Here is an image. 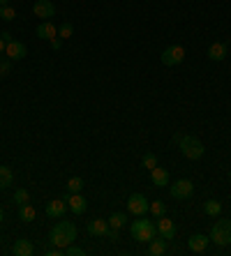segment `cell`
Instances as JSON below:
<instances>
[{
  "mask_svg": "<svg viewBox=\"0 0 231 256\" xmlns=\"http://www.w3.org/2000/svg\"><path fill=\"white\" fill-rule=\"evenodd\" d=\"M74 240H76V226H74L72 222L60 220L49 231V242L56 244V247H62V250H65L67 244H72Z\"/></svg>",
  "mask_w": 231,
  "mask_h": 256,
  "instance_id": "obj_1",
  "label": "cell"
},
{
  "mask_svg": "<svg viewBox=\"0 0 231 256\" xmlns=\"http://www.w3.org/2000/svg\"><path fill=\"white\" fill-rule=\"evenodd\" d=\"M155 236H158V226H155L150 220L139 217L136 222H132V238L136 240V242H150Z\"/></svg>",
  "mask_w": 231,
  "mask_h": 256,
  "instance_id": "obj_2",
  "label": "cell"
},
{
  "mask_svg": "<svg viewBox=\"0 0 231 256\" xmlns=\"http://www.w3.org/2000/svg\"><path fill=\"white\" fill-rule=\"evenodd\" d=\"M178 148H180V152L188 157V160H201V157H204V152H206L204 143H201L199 138L190 136V134H182L180 141H178Z\"/></svg>",
  "mask_w": 231,
  "mask_h": 256,
  "instance_id": "obj_3",
  "label": "cell"
},
{
  "mask_svg": "<svg viewBox=\"0 0 231 256\" xmlns=\"http://www.w3.org/2000/svg\"><path fill=\"white\" fill-rule=\"evenodd\" d=\"M210 240H213L218 247H226V244H231V220L215 222L213 231H210Z\"/></svg>",
  "mask_w": 231,
  "mask_h": 256,
  "instance_id": "obj_4",
  "label": "cell"
},
{
  "mask_svg": "<svg viewBox=\"0 0 231 256\" xmlns=\"http://www.w3.org/2000/svg\"><path fill=\"white\" fill-rule=\"evenodd\" d=\"M182 60H185V48L180 44H171V46H166L162 51V62L166 67H176V65H180Z\"/></svg>",
  "mask_w": 231,
  "mask_h": 256,
  "instance_id": "obj_5",
  "label": "cell"
},
{
  "mask_svg": "<svg viewBox=\"0 0 231 256\" xmlns=\"http://www.w3.org/2000/svg\"><path fill=\"white\" fill-rule=\"evenodd\" d=\"M148 208H150V203H148V198L144 196V194H132V196L128 198V212L136 214V217L146 214Z\"/></svg>",
  "mask_w": 231,
  "mask_h": 256,
  "instance_id": "obj_6",
  "label": "cell"
},
{
  "mask_svg": "<svg viewBox=\"0 0 231 256\" xmlns=\"http://www.w3.org/2000/svg\"><path fill=\"white\" fill-rule=\"evenodd\" d=\"M194 194V185L190 182V180H176L174 185H171V196L178 198V201H185V198H190Z\"/></svg>",
  "mask_w": 231,
  "mask_h": 256,
  "instance_id": "obj_7",
  "label": "cell"
},
{
  "mask_svg": "<svg viewBox=\"0 0 231 256\" xmlns=\"http://www.w3.org/2000/svg\"><path fill=\"white\" fill-rule=\"evenodd\" d=\"M62 201H67V208L72 210L74 214H84L86 208H88V201L81 196V192H79V194H70V192H67Z\"/></svg>",
  "mask_w": 231,
  "mask_h": 256,
  "instance_id": "obj_8",
  "label": "cell"
},
{
  "mask_svg": "<svg viewBox=\"0 0 231 256\" xmlns=\"http://www.w3.org/2000/svg\"><path fill=\"white\" fill-rule=\"evenodd\" d=\"M155 226H158V233H160V236H162L164 240H174V236H176V224H174L169 217H164V214H162Z\"/></svg>",
  "mask_w": 231,
  "mask_h": 256,
  "instance_id": "obj_9",
  "label": "cell"
},
{
  "mask_svg": "<svg viewBox=\"0 0 231 256\" xmlns=\"http://www.w3.org/2000/svg\"><path fill=\"white\" fill-rule=\"evenodd\" d=\"M32 12L40 18H51L56 14V5L51 0H37L35 5H32Z\"/></svg>",
  "mask_w": 231,
  "mask_h": 256,
  "instance_id": "obj_10",
  "label": "cell"
},
{
  "mask_svg": "<svg viewBox=\"0 0 231 256\" xmlns=\"http://www.w3.org/2000/svg\"><path fill=\"white\" fill-rule=\"evenodd\" d=\"M208 236H204V233H196V236H190L188 240V247L190 252H194V254H204V252L208 250Z\"/></svg>",
  "mask_w": 231,
  "mask_h": 256,
  "instance_id": "obj_11",
  "label": "cell"
},
{
  "mask_svg": "<svg viewBox=\"0 0 231 256\" xmlns=\"http://www.w3.org/2000/svg\"><path fill=\"white\" fill-rule=\"evenodd\" d=\"M26 54H28L26 44L24 42H16V40H12V42L7 44V48H5V56L10 60H21V58H26Z\"/></svg>",
  "mask_w": 231,
  "mask_h": 256,
  "instance_id": "obj_12",
  "label": "cell"
},
{
  "mask_svg": "<svg viewBox=\"0 0 231 256\" xmlns=\"http://www.w3.org/2000/svg\"><path fill=\"white\" fill-rule=\"evenodd\" d=\"M65 210H67V201H62V198H56V201L46 203V217H51V220H60L65 214Z\"/></svg>",
  "mask_w": 231,
  "mask_h": 256,
  "instance_id": "obj_13",
  "label": "cell"
},
{
  "mask_svg": "<svg viewBox=\"0 0 231 256\" xmlns=\"http://www.w3.org/2000/svg\"><path fill=\"white\" fill-rule=\"evenodd\" d=\"M150 180H152V185H155V187H166V185H171L169 171H166V168H162V166L150 168Z\"/></svg>",
  "mask_w": 231,
  "mask_h": 256,
  "instance_id": "obj_14",
  "label": "cell"
},
{
  "mask_svg": "<svg viewBox=\"0 0 231 256\" xmlns=\"http://www.w3.org/2000/svg\"><path fill=\"white\" fill-rule=\"evenodd\" d=\"M106 231H109V222H106V220H92V222H88V233H90V236H95V238H104V236H106Z\"/></svg>",
  "mask_w": 231,
  "mask_h": 256,
  "instance_id": "obj_15",
  "label": "cell"
},
{
  "mask_svg": "<svg viewBox=\"0 0 231 256\" xmlns=\"http://www.w3.org/2000/svg\"><path fill=\"white\" fill-rule=\"evenodd\" d=\"M37 37H42V40H54V37H58V28H56L54 24H51V21H44V24H40L37 26Z\"/></svg>",
  "mask_w": 231,
  "mask_h": 256,
  "instance_id": "obj_16",
  "label": "cell"
},
{
  "mask_svg": "<svg viewBox=\"0 0 231 256\" xmlns=\"http://www.w3.org/2000/svg\"><path fill=\"white\" fill-rule=\"evenodd\" d=\"M224 58H226V44H222V42L210 44V48H208V60L220 62V60H224Z\"/></svg>",
  "mask_w": 231,
  "mask_h": 256,
  "instance_id": "obj_17",
  "label": "cell"
},
{
  "mask_svg": "<svg viewBox=\"0 0 231 256\" xmlns=\"http://www.w3.org/2000/svg\"><path fill=\"white\" fill-rule=\"evenodd\" d=\"M148 254L150 256H162L166 254V240H158V238H152L150 242H148Z\"/></svg>",
  "mask_w": 231,
  "mask_h": 256,
  "instance_id": "obj_18",
  "label": "cell"
},
{
  "mask_svg": "<svg viewBox=\"0 0 231 256\" xmlns=\"http://www.w3.org/2000/svg\"><path fill=\"white\" fill-rule=\"evenodd\" d=\"M14 254L16 256H30L32 252V244H30V240H26V238H21V240H16V242H14Z\"/></svg>",
  "mask_w": 231,
  "mask_h": 256,
  "instance_id": "obj_19",
  "label": "cell"
},
{
  "mask_svg": "<svg viewBox=\"0 0 231 256\" xmlns=\"http://www.w3.org/2000/svg\"><path fill=\"white\" fill-rule=\"evenodd\" d=\"M37 212L35 208H32L30 203H26V206H18V220L21 222H35Z\"/></svg>",
  "mask_w": 231,
  "mask_h": 256,
  "instance_id": "obj_20",
  "label": "cell"
},
{
  "mask_svg": "<svg viewBox=\"0 0 231 256\" xmlns=\"http://www.w3.org/2000/svg\"><path fill=\"white\" fill-rule=\"evenodd\" d=\"M14 182V173L10 166H0V190H7V187Z\"/></svg>",
  "mask_w": 231,
  "mask_h": 256,
  "instance_id": "obj_21",
  "label": "cell"
},
{
  "mask_svg": "<svg viewBox=\"0 0 231 256\" xmlns=\"http://www.w3.org/2000/svg\"><path fill=\"white\" fill-rule=\"evenodd\" d=\"M106 222H109V226H111V228H118V231H120V228L125 226V224H128V214H125V212H114Z\"/></svg>",
  "mask_w": 231,
  "mask_h": 256,
  "instance_id": "obj_22",
  "label": "cell"
},
{
  "mask_svg": "<svg viewBox=\"0 0 231 256\" xmlns=\"http://www.w3.org/2000/svg\"><path fill=\"white\" fill-rule=\"evenodd\" d=\"M204 212H206L208 217H218V214L222 212V203L215 201V198H210V201L204 203Z\"/></svg>",
  "mask_w": 231,
  "mask_h": 256,
  "instance_id": "obj_23",
  "label": "cell"
},
{
  "mask_svg": "<svg viewBox=\"0 0 231 256\" xmlns=\"http://www.w3.org/2000/svg\"><path fill=\"white\" fill-rule=\"evenodd\" d=\"M81 190H84V180H81L79 176H74V178L67 180V192H70V194H79Z\"/></svg>",
  "mask_w": 231,
  "mask_h": 256,
  "instance_id": "obj_24",
  "label": "cell"
},
{
  "mask_svg": "<svg viewBox=\"0 0 231 256\" xmlns=\"http://www.w3.org/2000/svg\"><path fill=\"white\" fill-rule=\"evenodd\" d=\"M30 201V194H28V190H16L14 192V203H18V206H26V203Z\"/></svg>",
  "mask_w": 231,
  "mask_h": 256,
  "instance_id": "obj_25",
  "label": "cell"
},
{
  "mask_svg": "<svg viewBox=\"0 0 231 256\" xmlns=\"http://www.w3.org/2000/svg\"><path fill=\"white\" fill-rule=\"evenodd\" d=\"M148 212H152V217H162V214L166 212V206L162 201H152L150 208H148Z\"/></svg>",
  "mask_w": 231,
  "mask_h": 256,
  "instance_id": "obj_26",
  "label": "cell"
},
{
  "mask_svg": "<svg viewBox=\"0 0 231 256\" xmlns=\"http://www.w3.org/2000/svg\"><path fill=\"white\" fill-rule=\"evenodd\" d=\"M141 164H144V168H148V171H150V168L158 166V157L152 155V152H146V155H144V160H141Z\"/></svg>",
  "mask_w": 231,
  "mask_h": 256,
  "instance_id": "obj_27",
  "label": "cell"
},
{
  "mask_svg": "<svg viewBox=\"0 0 231 256\" xmlns=\"http://www.w3.org/2000/svg\"><path fill=\"white\" fill-rule=\"evenodd\" d=\"M12 72V60L5 58V56H0V76H7Z\"/></svg>",
  "mask_w": 231,
  "mask_h": 256,
  "instance_id": "obj_28",
  "label": "cell"
},
{
  "mask_svg": "<svg viewBox=\"0 0 231 256\" xmlns=\"http://www.w3.org/2000/svg\"><path fill=\"white\" fill-rule=\"evenodd\" d=\"M86 254V250L84 247H79V244H67L65 247V256H84Z\"/></svg>",
  "mask_w": 231,
  "mask_h": 256,
  "instance_id": "obj_29",
  "label": "cell"
},
{
  "mask_svg": "<svg viewBox=\"0 0 231 256\" xmlns=\"http://www.w3.org/2000/svg\"><path fill=\"white\" fill-rule=\"evenodd\" d=\"M0 18H5V21H14V18H16V12H14L10 5H2L0 7Z\"/></svg>",
  "mask_w": 231,
  "mask_h": 256,
  "instance_id": "obj_30",
  "label": "cell"
},
{
  "mask_svg": "<svg viewBox=\"0 0 231 256\" xmlns=\"http://www.w3.org/2000/svg\"><path fill=\"white\" fill-rule=\"evenodd\" d=\"M74 32V26L72 24H62L60 28H58V35H60V40H67V37H72Z\"/></svg>",
  "mask_w": 231,
  "mask_h": 256,
  "instance_id": "obj_31",
  "label": "cell"
},
{
  "mask_svg": "<svg viewBox=\"0 0 231 256\" xmlns=\"http://www.w3.org/2000/svg\"><path fill=\"white\" fill-rule=\"evenodd\" d=\"M60 42H62V40L54 37V40H51V48H56V51H58V48H60Z\"/></svg>",
  "mask_w": 231,
  "mask_h": 256,
  "instance_id": "obj_32",
  "label": "cell"
},
{
  "mask_svg": "<svg viewBox=\"0 0 231 256\" xmlns=\"http://www.w3.org/2000/svg\"><path fill=\"white\" fill-rule=\"evenodd\" d=\"M5 48H7V42H5V40H2V37H0V56L5 54Z\"/></svg>",
  "mask_w": 231,
  "mask_h": 256,
  "instance_id": "obj_33",
  "label": "cell"
},
{
  "mask_svg": "<svg viewBox=\"0 0 231 256\" xmlns=\"http://www.w3.org/2000/svg\"><path fill=\"white\" fill-rule=\"evenodd\" d=\"M0 37H2V40H5V42H7V44L12 42V35H10V32H2V35H0Z\"/></svg>",
  "mask_w": 231,
  "mask_h": 256,
  "instance_id": "obj_34",
  "label": "cell"
},
{
  "mask_svg": "<svg viewBox=\"0 0 231 256\" xmlns=\"http://www.w3.org/2000/svg\"><path fill=\"white\" fill-rule=\"evenodd\" d=\"M7 2H10V0H0V7H2V5H7Z\"/></svg>",
  "mask_w": 231,
  "mask_h": 256,
  "instance_id": "obj_35",
  "label": "cell"
},
{
  "mask_svg": "<svg viewBox=\"0 0 231 256\" xmlns=\"http://www.w3.org/2000/svg\"><path fill=\"white\" fill-rule=\"evenodd\" d=\"M2 217H5V212H2V208H0V222H2Z\"/></svg>",
  "mask_w": 231,
  "mask_h": 256,
  "instance_id": "obj_36",
  "label": "cell"
}]
</instances>
